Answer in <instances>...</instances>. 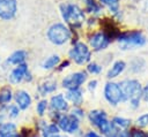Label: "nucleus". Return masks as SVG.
Listing matches in <instances>:
<instances>
[{
	"mask_svg": "<svg viewBox=\"0 0 148 137\" xmlns=\"http://www.w3.org/2000/svg\"><path fill=\"white\" fill-rule=\"evenodd\" d=\"M86 120L90 128L97 130L105 137H109L116 130L111 122V117L109 113L102 108H94L88 111Z\"/></svg>",
	"mask_w": 148,
	"mask_h": 137,
	"instance_id": "nucleus-1",
	"label": "nucleus"
},
{
	"mask_svg": "<svg viewBox=\"0 0 148 137\" xmlns=\"http://www.w3.org/2000/svg\"><path fill=\"white\" fill-rule=\"evenodd\" d=\"M57 125L59 127L61 134H65L69 137H80L83 131L82 121L76 119L71 113L61 114L57 121Z\"/></svg>",
	"mask_w": 148,
	"mask_h": 137,
	"instance_id": "nucleus-2",
	"label": "nucleus"
},
{
	"mask_svg": "<svg viewBox=\"0 0 148 137\" xmlns=\"http://www.w3.org/2000/svg\"><path fill=\"white\" fill-rule=\"evenodd\" d=\"M103 98L111 107H118L124 101V96L119 85V82L109 81L103 86Z\"/></svg>",
	"mask_w": 148,
	"mask_h": 137,
	"instance_id": "nucleus-3",
	"label": "nucleus"
},
{
	"mask_svg": "<svg viewBox=\"0 0 148 137\" xmlns=\"http://www.w3.org/2000/svg\"><path fill=\"white\" fill-rule=\"evenodd\" d=\"M119 85H120L125 102H127L132 98L141 97L142 85H141L140 81H138L135 78H125L119 82Z\"/></svg>",
	"mask_w": 148,
	"mask_h": 137,
	"instance_id": "nucleus-4",
	"label": "nucleus"
},
{
	"mask_svg": "<svg viewBox=\"0 0 148 137\" xmlns=\"http://www.w3.org/2000/svg\"><path fill=\"white\" fill-rule=\"evenodd\" d=\"M61 14H62L64 20L74 26L81 25V23L84 20V14L82 9L77 7L76 5H62Z\"/></svg>",
	"mask_w": 148,
	"mask_h": 137,
	"instance_id": "nucleus-5",
	"label": "nucleus"
},
{
	"mask_svg": "<svg viewBox=\"0 0 148 137\" xmlns=\"http://www.w3.org/2000/svg\"><path fill=\"white\" fill-rule=\"evenodd\" d=\"M47 38L50 39L51 43L56 45H61V44H65L71 38V31L64 24L56 23L50 26L47 31Z\"/></svg>",
	"mask_w": 148,
	"mask_h": 137,
	"instance_id": "nucleus-6",
	"label": "nucleus"
},
{
	"mask_svg": "<svg viewBox=\"0 0 148 137\" xmlns=\"http://www.w3.org/2000/svg\"><path fill=\"white\" fill-rule=\"evenodd\" d=\"M87 79H88V75L86 71H75L62 78L61 86L65 90L80 89L87 82Z\"/></svg>",
	"mask_w": 148,
	"mask_h": 137,
	"instance_id": "nucleus-7",
	"label": "nucleus"
},
{
	"mask_svg": "<svg viewBox=\"0 0 148 137\" xmlns=\"http://www.w3.org/2000/svg\"><path fill=\"white\" fill-rule=\"evenodd\" d=\"M90 50L83 43H77L69 51L71 59L77 64H84L90 61Z\"/></svg>",
	"mask_w": 148,
	"mask_h": 137,
	"instance_id": "nucleus-8",
	"label": "nucleus"
},
{
	"mask_svg": "<svg viewBox=\"0 0 148 137\" xmlns=\"http://www.w3.org/2000/svg\"><path fill=\"white\" fill-rule=\"evenodd\" d=\"M71 104L65 97V93L52 94L49 99V111H54L58 113H68L71 109Z\"/></svg>",
	"mask_w": 148,
	"mask_h": 137,
	"instance_id": "nucleus-9",
	"label": "nucleus"
},
{
	"mask_svg": "<svg viewBox=\"0 0 148 137\" xmlns=\"http://www.w3.org/2000/svg\"><path fill=\"white\" fill-rule=\"evenodd\" d=\"M13 101L21 111H28L32 105V97L27 90L18 89V90L14 91Z\"/></svg>",
	"mask_w": 148,
	"mask_h": 137,
	"instance_id": "nucleus-10",
	"label": "nucleus"
},
{
	"mask_svg": "<svg viewBox=\"0 0 148 137\" xmlns=\"http://www.w3.org/2000/svg\"><path fill=\"white\" fill-rule=\"evenodd\" d=\"M118 40L126 45H133V46H141L146 41L145 36L140 31H131L126 33H120L118 36Z\"/></svg>",
	"mask_w": 148,
	"mask_h": 137,
	"instance_id": "nucleus-11",
	"label": "nucleus"
},
{
	"mask_svg": "<svg viewBox=\"0 0 148 137\" xmlns=\"http://www.w3.org/2000/svg\"><path fill=\"white\" fill-rule=\"evenodd\" d=\"M29 74V69H28V66L27 63H22V64H18L17 67H15L10 74H9V77H8V81H9V84L12 85H17L20 83H22L27 75Z\"/></svg>",
	"mask_w": 148,
	"mask_h": 137,
	"instance_id": "nucleus-12",
	"label": "nucleus"
},
{
	"mask_svg": "<svg viewBox=\"0 0 148 137\" xmlns=\"http://www.w3.org/2000/svg\"><path fill=\"white\" fill-rule=\"evenodd\" d=\"M16 0H0V18L10 20L16 14Z\"/></svg>",
	"mask_w": 148,
	"mask_h": 137,
	"instance_id": "nucleus-13",
	"label": "nucleus"
},
{
	"mask_svg": "<svg viewBox=\"0 0 148 137\" xmlns=\"http://www.w3.org/2000/svg\"><path fill=\"white\" fill-rule=\"evenodd\" d=\"M65 97L71 104L72 107H79L82 106L84 102V92L82 87L80 89H73V90H66Z\"/></svg>",
	"mask_w": 148,
	"mask_h": 137,
	"instance_id": "nucleus-14",
	"label": "nucleus"
},
{
	"mask_svg": "<svg viewBox=\"0 0 148 137\" xmlns=\"http://www.w3.org/2000/svg\"><path fill=\"white\" fill-rule=\"evenodd\" d=\"M14 99V91L10 85H3L0 87V112L3 113L6 106L13 102Z\"/></svg>",
	"mask_w": 148,
	"mask_h": 137,
	"instance_id": "nucleus-15",
	"label": "nucleus"
},
{
	"mask_svg": "<svg viewBox=\"0 0 148 137\" xmlns=\"http://www.w3.org/2000/svg\"><path fill=\"white\" fill-rule=\"evenodd\" d=\"M89 41H90V45L94 50L99 51V50H104L109 45L110 38L108 37V35L105 32H97L90 38Z\"/></svg>",
	"mask_w": 148,
	"mask_h": 137,
	"instance_id": "nucleus-16",
	"label": "nucleus"
},
{
	"mask_svg": "<svg viewBox=\"0 0 148 137\" xmlns=\"http://www.w3.org/2000/svg\"><path fill=\"white\" fill-rule=\"evenodd\" d=\"M58 89V84L56 81L53 79H46L42 83L38 84L37 86V92H38V96L42 97V98H45L46 96L49 94H52L57 91Z\"/></svg>",
	"mask_w": 148,
	"mask_h": 137,
	"instance_id": "nucleus-17",
	"label": "nucleus"
},
{
	"mask_svg": "<svg viewBox=\"0 0 148 137\" xmlns=\"http://www.w3.org/2000/svg\"><path fill=\"white\" fill-rule=\"evenodd\" d=\"M111 122L117 130H130L133 127V120L123 115H113L111 116Z\"/></svg>",
	"mask_w": 148,
	"mask_h": 137,
	"instance_id": "nucleus-18",
	"label": "nucleus"
},
{
	"mask_svg": "<svg viewBox=\"0 0 148 137\" xmlns=\"http://www.w3.org/2000/svg\"><path fill=\"white\" fill-rule=\"evenodd\" d=\"M18 124L15 122V121H10V120H7L5 121L1 125H0V137H3V136H14L15 134L18 132Z\"/></svg>",
	"mask_w": 148,
	"mask_h": 137,
	"instance_id": "nucleus-19",
	"label": "nucleus"
},
{
	"mask_svg": "<svg viewBox=\"0 0 148 137\" xmlns=\"http://www.w3.org/2000/svg\"><path fill=\"white\" fill-rule=\"evenodd\" d=\"M125 68H126V63L124 62V61H121V60H119V61H116L112 66H111V68L108 70V73H106V78L108 79H113V78H117L124 70H125Z\"/></svg>",
	"mask_w": 148,
	"mask_h": 137,
	"instance_id": "nucleus-20",
	"label": "nucleus"
},
{
	"mask_svg": "<svg viewBox=\"0 0 148 137\" xmlns=\"http://www.w3.org/2000/svg\"><path fill=\"white\" fill-rule=\"evenodd\" d=\"M35 112L38 117H45L49 113V99L46 98H40L35 106Z\"/></svg>",
	"mask_w": 148,
	"mask_h": 137,
	"instance_id": "nucleus-21",
	"label": "nucleus"
},
{
	"mask_svg": "<svg viewBox=\"0 0 148 137\" xmlns=\"http://www.w3.org/2000/svg\"><path fill=\"white\" fill-rule=\"evenodd\" d=\"M21 112H22V111H21L14 102L9 104V105L6 106V108L3 109V113H5L6 116H7V120H10V121H15L16 119H18Z\"/></svg>",
	"mask_w": 148,
	"mask_h": 137,
	"instance_id": "nucleus-22",
	"label": "nucleus"
},
{
	"mask_svg": "<svg viewBox=\"0 0 148 137\" xmlns=\"http://www.w3.org/2000/svg\"><path fill=\"white\" fill-rule=\"evenodd\" d=\"M25 59H27V53H25L24 51H16V52H14V53L7 59V63L18 66V64L24 63Z\"/></svg>",
	"mask_w": 148,
	"mask_h": 137,
	"instance_id": "nucleus-23",
	"label": "nucleus"
},
{
	"mask_svg": "<svg viewBox=\"0 0 148 137\" xmlns=\"http://www.w3.org/2000/svg\"><path fill=\"white\" fill-rule=\"evenodd\" d=\"M133 127L139 128V129H147L148 128V112L139 114L135 120L133 121Z\"/></svg>",
	"mask_w": 148,
	"mask_h": 137,
	"instance_id": "nucleus-24",
	"label": "nucleus"
},
{
	"mask_svg": "<svg viewBox=\"0 0 148 137\" xmlns=\"http://www.w3.org/2000/svg\"><path fill=\"white\" fill-rule=\"evenodd\" d=\"M145 66H146V62L143 59L141 58H135L132 62H131V70L135 74L138 73H141L143 69H145Z\"/></svg>",
	"mask_w": 148,
	"mask_h": 137,
	"instance_id": "nucleus-25",
	"label": "nucleus"
},
{
	"mask_svg": "<svg viewBox=\"0 0 148 137\" xmlns=\"http://www.w3.org/2000/svg\"><path fill=\"white\" fill-rule=\"evenodd\" d=\"M59 62H60V58H59L58 55H52V56L47 58V59L43 62L42 67H43V69L49 70V69H52V68L57 67Z\"/></svg>",
	"mask_w": 148,
	"mask_h": 137,
	"instance_id": "nucleus-26",
	"label": "nucleus"
},
{
	"mask_svg": "<svg viewBox=\"0 0 148 137\" xmlns=\"http://www.w3.org/2000/svg\"><path fill=\"white\" fill-rule=\"evenodd\" d=\"M68 113H71L72 115H74L76 119H79V120L82 121V122L86 120V116H87V112L83 109L82 106H79V107H71V109H69Z\"/></svg>",
	"mask_w": 148,
	"mask_h": 137,
	"instance_id": "nucleus-27",
	"label": "nucleus"
},
{
	"mask_svg": "<svg viewBox=\"0 0 148 137\" xmlns=\"http://www.w3.org/2000/svg\"><path fill=\"white\" fill-rule=\"evenodd\" d=\"M101 2L106 5L112 13L117 14L119 12V0H101Z\"/></svg>",
	"mask_w": 148,
	"mask_h": 137,
	"instance_id": "nucleus-28",
	"label": "nucleus"
},
{
	"mask_svg": "<svg viewBox=\"0 0 148 137\" xmlns=\"http://www.w3.org/2000/svg\"><path fill=\"white\" fill-rule=\"evenodd\" d=\"M87 71L89 74H92V75H98L101 74L102 71V66H99L98 63L96 62H90L88 66H87Z\"/></svg>",
	"mask_w": 148,
	"mask_h": 137,
	"instance_id": "nucleus-29",
	"label": "nucleus"
},
{
	"mask_svg": "<svg viewBox=\"0 0 148 137\" xmlns=\"http://www.w3.org/2000/svg\"><path fill=\"white\" fill-rule=\"evenodd\" d=\"M131 137H148V131L145 129H139L135 127H132L130 129Z\"/></svg>",
	"mask_w": 148,
	"mask_h": 137,
	"instance_id": "nucleus-30",
	"label": "nucleus"
},
{
	"mask_svg": "<svg viewBox=\"0 0 148 137\" xmlns=\"http://www.w3.org/2000/svg\"><path fill=\"white\" fill-rule=\"evenodd\" d=\"M80 137H105V136H103L101 132H98L97 130H95L92 128H88L82 131Z\"/></svg>",
	"mask_w": 148,
	"mask_h": 137,
	"instance_id": "nucleus-31",
	"label": "nucleus"
},
{
	"mask_svg": "<svg viewBox=\"0 0 148 137\" xmlns=\"http://www.w3.org/2000/svg\"><path fill=\"white\" fill-rule=\"evenodd\" d=\"M141 102H142L141 97H135V98H132V99H130V100L127 101V104H128V106H130V108H131L132 111L139 109L140 106H141Z\"/></svg>",
	"mask_w": 148,
	"mask_h": 137,
	"instance_id": "nucleus-32",
	"label": "nucleus"
},
{
	"mask_svg": "<svg viewBox=\"0 0 148 137\" xmlns=\"http://www.w3.org/2000/svg\"><path fill=\"white\" fill-rule=\"evenodd\" d=\"M109 137H131L130 130H114L113 134H111Z\"/></svg>",
	"mask_w": 148,
	"mask_h": 137,
	"instance_id": "nucleus-33",
	"label": "nucleus"
},
{
	"mask_svg": "<svg viewBox=\"0 0 148 137\" xmlns=\"http://www.w3.org/2000/svg\"><path fill=\"white\" fill-rule=\"evenodd\" d=\"M97 86H98V81L97 79H90L88 82V84H87V90L92 93L97 89Z\"/></svg>",
	"mask_w": 148,
	"mask_h": 137,
	"instance_id": "nucleus-34",
	"label": "nucleus"
},
{
	"mask_svg": "<svg viewBox=\"0 0 148 137\" xmlns=\"http://www.w3.org/2000/svg\"><path fill=\"white\" fill-rule=\"evenodd\" d=\"M141 99L142 101H148V82L146 83V85L142 86V92H141Z\"/></svg>",
	"mask_w": 148,
	"mask_h": 137,
	"instance_id": "nucleus-35",
	"label": "nucleus"
},
{
	"mask_svg": "<svg viewBox=\"0 0 148 137\" xmlns=\"http://www.w3.org/2000/svg\"><path fill=\"white\" fill-rule=\"evenodd\" d=\"M5 121H7V116H6V114H5V113L0 112V125H1Z\"/></svg>",
	"mask_w": 148,
	"mask_h": 137,
	"instance_id": "nucleus-36",
	"label": "nucleus"
},
{
	"mask_svg": "<svg viewBox=\"0 0 148 137\" xmlns=\"http://www.w3.org/2000/svg\"><path fill=\"white\" fill-rule=\"evenodd\" d=\"M27 137H40V136L38 135V132H37V131H35V130H34V131H32L30 135H28Z\"/></svg>",
	"mask_w": 148,
	"mask_h": 137,
	"instance_id": "nucleus-37",
	"label": "nucleus"
},
{
	"mask_svg": "<svg viewBox=\"0 0 148 137\" xmlns=\"http://www.w3.org/2000/svg\"><path fill=\"white\" fill-rule=\"evenodd\" d=\"M51 137H69V136H67V135H65V134H57V135H54V136H51Z\"/></svg>",
	"mask_w": 148,
	"mask_h": 137,
	"instance_id": "nucleus-38",
	"label": "nucleus"
},
{
	"mask_svg": "<svg viewBox=\"0 0 148 137\" xmlns=\"http://www.w3.org/2000/svg\"><path fill=\"white\" fill-rule=\"evenodd\" d=\"M3 137H14V136H3Z\"/></svg>",
	"mask_w": 148,
	"mask_h": 137,
	"instance_id": "nucleus-39",
	"label": "nucleus"
},
{
	"mask_svg": "<svg viewBox=\"0 0 148 137\" xmlns=\"http://www.w3.org/2000/svg\"><path fill=\"white\" fill-rule=\"evenodd\" d=\"M147 105H148V101H147Z\"/></svg>",
	"mask_w": 148,
	"mask_h": 137,
	"instance_id": "nucleus-40",
	"label": "nucleus"
}]
</instances>
